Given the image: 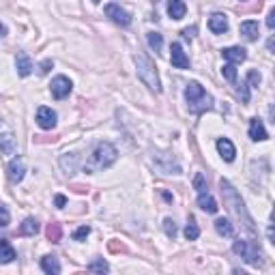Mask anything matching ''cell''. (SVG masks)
I'll return each mask as SVG.
<instances>
[{"mask_svg": "<svg viewBox=\"0 0 275 275\" xmlns=\"http://www.w3.org/2000/svg\"><path fill=\"white\" fill-rule=\"evenodd\" d=\"M219 187H222V196H224V204L226 209L230 211V213L239 219V222L245 226V230H250V232H256V226H254V219L250 217V213H247V209L243 204V200L241 196L236 194V189L230 185V181H226L222 179L219 181Z\"/></svg>", "mask_w": 275, "mask_h": 275, "instance_id": "6da1fadb", "label": "cell"}, {"mask_svg": "<svg viewBox=\"0 0 275 275\" xmlns=\"http://www.w3.org/2000/svg\"><path fill=\"white\" fill-rule=\"evenodd\" d=\"M114 161H116V149L110 142H99L95 146L93 155H90L88 163L84 166V172L93 174V172H99V170H106V168L112 166Z\"/></svg>", "mask_w": 275, "mask_h": 275, "instance_id": "7a4b0ae2", "label": "cell"}, {"mask_svg": "<svg viewBox=\"0 0 275 275\" xmlns=\"http://www.w3.org/2000/svg\"><path fill=\"white\" fill-rule=\"evenodd\" d=\"M185 99H187V106L194 114H202V112H207V110L213 108V97H211L198 82H189L187 84Z\"/></svg>", "mask_w": 275, "mask_h": 275, "instance_id": "3957f363", "label": "cell"}, {"mask_svg": "<svg viewBox=\"0 0 275 275\" xmlns=\"http://www.w3.org/2000/svg\"><path fill=\"white\" fill-rule=\"evenodd\" d=\"M135 67H138V78H140L146 86H149L153 93H161V84H159V76L155 71V65L149 56L138 52L135 54Z\"/></svg>", "mask_w": 275, "mask_h": 275, "instance_id": "277c9868", "label": "cell"}, {"mask_svg": "<svg viewBox=\"0 0 275 275\" xmlns=\"http://www.w3.org/2000/svg\"><path fill=\"white\" fill-rule=\"evenodd\" d=\"M232 250H234V254H239L245 262L254 264V267H258V264L262 262V260H260V250H258V245L252 243V241H236Z\"/></svg>", "mask_w": 275, "mask_h": 275, "instance_id": "5b68a950", "label": "cell"}, {"mask_svg": "<svg viewBox=\"0 0 275 275\" xmlns=\"http://www.w3.org/2000/svg\"><path fill=\"white\" fill-rule=\"evenodd\" d=\"M106 15H108L114 24H118V26H129V24H131V15L127 13L125 9L118 7V5H108V7H106Z\"/></svg>", "mask_w": 275, "mask_h": 275, "instance_id": "8992f818", "label": "cell"}, {"mask_svg": "<svg viewBox=\"0 0 275 275\" xmlns=\"http://www.w3.org/2000/svg\"><path fill=\"white\" fill-rule=\"evenodd\" d=\"M37 123H39L41 129H54V127H56V112L41 106L37 110Z\"/></svg>", "mask_w": 275, "mask_h": 275, "instance_id": "52a82bcc", "label": "cell"}, {"mask_svg": "<svg viewBox=\"0 0 275 275\" xmlns=\"http://www.w3.org/2000/svg\"><path fill=\"white\" fill-rule=\"evenodd\" d=\"M50 88H52V95L56 97V99H65V97L71 93V82H69V78H65V76H56V78L52 80Z\"/></svg>", "mask_w": 275, "mask_h": 275, "instance_id": "ba28073f", "label": "cell"}, {"mask_svg": "<svg viewBox=\"0 0 275 275\" xmlns=\"http://www.w3.org/2000/svg\"><path fill=\"white\" fill-rule=\"evenodd\" d=\"M172 56H170V60H172V67H177V69H187L189 67V58L185 56V52H183V48H181V43H172Z\"/></svg>", "mask_w": 275, "mask_h": 275, "instance_id": "9c48e42d", "label": "cell"}, {"mask_svg": "<svg viewBox=\"0 0 275 275\" xmlns=\"http://www.w3.org/2000/svg\"><path fill=\"white\" fill-rule=\"evenodd\" d=\"M7 172H9V179H11V183H20V181L24 179V172H26V163H24V159H22V157L13 159L11 163H9Z\"/></svg>", "mask_w": 275, "mask_h": 275, "instance_id": "30bf717a", "label": "cell"}, {"mask_svg": "<svg viewBox=\"0 0 275 275\" xmlns=\"http://www.w3.org/2000/svg\"><path fill=\"white\" fill-rule=\"evenodd\" d=\"M209 28L215 35H224L228 30V17L224 13H213L209 17Z\"/></svg>", "mask_w": 275, "mask_h": 275, "instance_id": "8fae6325", "label": "cell"}, {"mask_svg": "<svg viewBox=\"0 0 275 275\" xmlns=\"http://www.w3.org/2000/svg\"><path fill=\"white\" fill-rule=\"evenodd\" d=\"M250 138L254 142H262V140H267V138H269L260 118H252V121H250Z\"/></svg>", "mask_w": 275, "mask_h": 275, "instance_id": "7c38bea8", "label": "cell"}, {"mask_svg": "<svg viewBox=\"0 0 275 275\" xmlns=\"http://www.w3.org/2000/svg\"><path fill=\"white\" fill-rule=\"evenodd\" d=\"M217 151H219V155H222L226 161H232L234 155H236L234 144L228 140V138H219V140H217Z\"/></svg>", "mask_w": 275, "mask_h": 275, "instance_id": "4fadbf2b", "label": "cell"}, {"mask_svg": "<svg viewBox=\"0 0 275 275\" xmlns=\"http://www.w3.org/2000/svg\"><path fill=\"white\" fill-rule=\"evenodd\" d=\"M15 65H17V73H20L22 78H26V76H30V73H32V60L28 58V54H24V52L17 54Z\"/></svg>", "mask_w": 275, "mask_h": 275, "instance_id": "5bb4252c", "label": "cell"}, {"mask_svg": "<svg viewBox=\"0 0 275 275\" xmlns=\"http://www.w3.org/2000/svg\"><path fill=\"white\" fill-rule=\"evenodd\" d=\"M222 54L228 62H232V65H239V62H243L247 58V52L243 48H226V50H222Z\"/></svg>", "mask_w": 275, "mask_h": 275, "instance_id": "9a60e30c", "label": "cell"}, {"mask_svg": "<svg viewBox=\"0 0 275 275\" xmlns=\"http://www.w3.org/2000/svg\"><path fill=\"white\" fill-rule=\"evenodd\" d=\"M185 11H187V7L183 0H168V15L172 17V20H183V17H185Z\"/></svg>", "mask_w": 275, "mask_h": 275, "instance_id": "2e32d148", "label": "cell"}, {"mask_svg": "<svg viewBox=\"0 0 275 275\" xmlns=\"http://www.w3.org/2000/svg\"><path fill=\"white\" fill-rule=\"evenodd\" d=\"M198 207L207 211V213H217V202H215V198L207 194V191H202V194H198Z\"/></svg>", "mask_w": 275, "mask_h": 275, "instance_id": "e0dca14e", "label": "cell"}, {"mask_svg": "<svg viewBox=\"0 0 275 275\" xmlns=\"http://www.w3.org/2000/svg\"><path fill=\"white\" fill-rule=\"evenodd\" d=\"M15 151H17L15 138L11 133L0 135V153H3V155H15Z\"/></svg>", "mask_w": 275, "mask_h": 275, "instance_id": "ac0fdd59", "label": "cell"}, {"mask_svg": "<svg viewBox=\"0 0 275 275\" xmlns=\"http://www.w3.org/2000/svg\"><path fill=\"white\" fill-rule=\"evenodd\" d=\"M241 35L245 37L247 41H256L258 39V22H254V20H247L241 24Z\"/></svg>", "mask_w": 275, "mask_h": 275, "instance_id": "d6986e66", "label": "cell"}, {"mask_svg": "<svg viewBox=\"0 0 275 275\" xmlns=\"http://www.w3.org/2000/svg\"><path fill=\"white\" fill-rule=\"evenodd\" d=\"M13 260H15V250L11 247V243L7 239H0V264H7Z\"/></svg>", "mask_w": 275, "mask_h": 275, "instance_id": "ffe728a7", "label": "cell"}, {"mask_svg": "<svg viewBox=\"0 0 275 275\" xmlns=\"http://www.w3.org/2000/svg\"><path fill=\"white\" fill-rule=\"evenodd\" d=\"M41 269L50 275H58L60 273V264H58V258L56 256H43L41 258Z\"/></svg>", "mask_w": 275, "mask_h": 275, "instance_id": "44dd1931", "label": "cell"}, {"mask_svg": "<svg viewBox=\"0 0 275 275\" xmlns=\"http://www.w3.org/2000/svg\"><path fill=\"white\" fill-rule=\"evenodd\" d=\"M37 232H39V222H37V219H32V217H26L24 224L20 226V234H24V236H35Z\"/></svg>", "mask_w": 275, "mask_h": 275, "instance_id": "7402d4cb", "label": "cell"}, {"mask_svg": "<svg viewBox=\"0 0 275 275\" xmlns=\"http://www.w3.org/2000/svg\"><path fill=\"white\" fill-rule=\"evenodd\" d=\"M45 236H48V241H52V243H60V236H62L60 224H56V222L48 224V228H45Z\"/></svg>", "mask_w": 275, "mask_h": 275, "instance_id": "603a6c76", "label": "cell"}, {"mask_svg": "<svg viewBox=\"0 0 275 275\" xmlns=\"http://www.w3.org/2000/svg\"><path fill=\"white\" fill-rule=\"evenodd\" d=\"M215 230L222 234V236H234V228H232V224L228 222V219H224V217H219L217 222H215Z\"/></svg>", "mask_w": 275, "mask_h": 275, "instance_id": "cb8c5ba5", "label": "cell"}, {"mask_svg": "<svg viewBox=\"0 0 275 275\" xmlns=\"http://www.w3.org/2000/svg\"><path fill=\"white\" fill-rule=\"evenodd\" d=\"M60 166H62V170H65L67 174H73V172H76V168H78V157H76V155H69V157H67V155H62Z\"/></svg>", "mask_w": 275, "mask_h": 275, "instance_id": "d4e9b609", "label": "cell"}, {"mask_svg": "<svg viewBox=\"0 0 275 275\" xmlns=\"http://www.w3.org/2000/svg\"><path fill=\"white\" fill-rule=\"evenodd\" d=\"M185 236H187V241H196L198 236H200V228H198L194 217H189V222L185 226Z\"/></svg>", "mask_w": 275, "mask_h": 275, "instance_id": "484cf974", "label": "cell"}, {"mask_svg": "<svg viewBox=\"0 0 275 275\" xmlns=\"http://www.w3.org/2000/svg\"><path fill=\"white\" fill-rule=\"evenodd\" d=\"M146 41H149V45H151L155 52H161V48H163V39H161V35H159V32H149V35H146Z\"/></svg>", "mask_w": 275, "mask_h": 275, "instance_id": "4316f807", "label": "cell"}, {"mask_svg": "<svg viewBox=\"0 0 275 275\" xmlns=\"http://www.w3.org/2000/svg\"><path fill=\"white\" fill-rule=\"evenodd\" d=\"M88 271H95V273H108L110 271V267H108V262L106 260H95V262H90L88 264Z\"/></svg>", "mask_w": 275, "mask_h": 275, "instance_id": "83f0119b", "label": "cell"}, {"mask_svg": "<svg viewBox=\"0 0 275 275\" xmlns=\"http://www.w3.org/2000/svg\"><path fill=\"white\" fill-rule=\"evenodd\" d=\"M163 230H166V234L170 236V239L174 241L177 239V224H174V219H163Z\"/></svg>", "mask_w": 275, "mask_h": 275, "instance_id": "f1b7e54d", "label": "cell"}, {"mask_svg": "<svg viewBox=\"0 0 275 275\" xmlns=\"http://www.w3.org/2000/svg\"><path fill=\"white\" fill-rule=\"evenodd\" d=\"M222 73H224V78H226L228 82H236V69H234L232 62L224 65V67H222Z\"/></svg>", "mask_w": 275, "mask_h": 275, "instance_id": "f546056e", "label": "cell"}, {"mask_svg": "<svg viewBox=\"0 0 275 275\" xmlns=\"http://www.w3.org/2000/svg\"><path fill=\"white\" fill-rule=\"evenodd\" d=\"M88 234H90V228H88V226H80L78 230L73 232V239H76V241H84Z\"/></svg>", "mask_w": 275, "mask_h": 275, "instance_id": "4dcf8cb0", "label": "cell"}, {"mask_svg": "<svg viewBox=\"0 0 275 275\" xmlns=\"http://www.w3.org/2000/svg\"><path fill=\"white\" fill-rule=\"evenodd\" d=\"M260 80H262V78H260V73H258V71H256V69H252L250 73H247V84H252L254 88H256V86H258V84H260Z\"/></svg>", "mask_w": 275, "mask_h": 275, "instance_id": "1f68e13d", "label": "cell"}, {"mask_svg": "<svg viewBox=\"0 0 275 275\" xmlns=\"http://www.w3.org/2000/svg\"><path fill=\"white\" fill-rule=\"evenodd\" d=\"M108 250L112 252V254H123V252H127V247L121 241H110L108 243Z\"/></svg>", "mask_w": 275, "mask_h": 275, "instance_id": "d6a6232c", "label": "cell"}, {"mask_svg": "<svg viewBox=\"0 0 275 275\" xmlns=\"http://www.w3.org/2000/svg\"><path fill=\"white\" fill-rule=\"evenodd\" d=\"M194 187L198 189V194H202V191H207V181L202 174H196V179H194Z\"/></svg>", "mask_w": 275, "mask_h": 275, "instance_id": "836d02e7", "label": "cell"}, {"mask_svg": "<svg viewBox=\"0 0 275 275\" xmlns=\"http://www.w3.org/2000/svg\"><path fill=\"white\" fill-rule=\"evenodd\" d=\"M9 222H11V217H9V211H7V207H5V204H0V226L7 228V226H9Z\"/></svg>", "mask_w": 275, "mask_h": 275, "instance_id": "e575fe53", "label": "cell"}, {"mask_svg": "<svg viewBox=\"0 0 275 275\" xmlns=\"http://www.w3.org/2000/svg\"><path fill=\"white\" fill-rule=\"evenodd\" d=\"M54 204H56L58 209H62V207H65V204H67V198H65V196H60V194H58L56 198H54Z\"/></svg>", "mask_w": 275, "mask_h": 275, "instance_id": "d590c367", "label": "cell"}, {"mask_svg": "<svg viewBox=\"0 0 275 275\" xmlns=\"http://www.w3.org/2000/svg\"><path fill=\"white\" fill-rule=\"evenodd\" d=\"M267 26L273 30V26H275V11H269V15H267Z\"/></svg>", "mask_w": 275, "mask_h": 275, "instance_id": "8d00e7d4", "label": "cell"}, {"mask_svg": "<svg viewBox=\"0 0 275 275\" xmlns=\"http://www.w3.org/2000/svg\"><path fill=\"white\" fill-rule=\"evenodd\" d=\"M52 67V60H43V65H41V73H48Z\"/></svg>", "mask_w": 275, "mask_h": 275, "instance_id": "74e56055", "label": "cell"}, {"mask_svg": "<svg viewBox=\"0 0 275 275\" xmlns=\"http://www.w3.org/2000/svg\"><path fill=\"white\" fill-rule=\"evenodd\" d=\"M194 32H196V28H185V30H183V37H185V39H191Z\"/></svg>", "mask_w": 275, "mask_h": 275, "instance_id": "f35d334b", "label": "cell"}, {"mask_svg": "<svg viewBox=\"0 0 275 275\" xmlns=\"http://www.w3.org/2000/svg\"><path fill=\"white\" fill-rule=\"evenodd\" d=\"M73 189H76L78 194H86L88 191V187H84V185H73Z\"/></svg>", "mask_w": 275, "mask_h": 275, "instance_id": "ab89813d", "label": "cell"}, {"mask_svg": "<svg viewBox=\"0 0 275 275\" xmlns=\"http://www.w3.org/2000/svg\"><path fill=\"white\" fill-rule=\"evenodd\" d=\"M3 35H5V26H3V24H0V37H3Z\"/></svg>", "mask_w": 275, "mask_h": 275, "instance_id": "60d3db41", "label": "cell"}, {"mask_svg": "<svg viewBox=\"0 0 275 275\" xmlns=\"http://www.w3.org/2000/svg\"><path fill=\"white\" fill-rule=\"evenodd\" d=\"M93 3H95V5H97V3H101V0H93Z\"/></svg>", "mask_w": 275, "mask_h": 275, "instance_id": "b9f144b4", "label": "cell"}, {"mask_svg": "<svg viewBox=\"0 0 275 275\" xmlns=\"http://www.w3.org/2000/svg\"><path fill=\"white\" fill-rule=\"evenodd\" d=\"M153 3H157V0H153Z\"/></svg>", "mask_w": 275, "mask_h": 275, "instance_id": "7bdbcfd3", "label": "cell"}]
</instances>
